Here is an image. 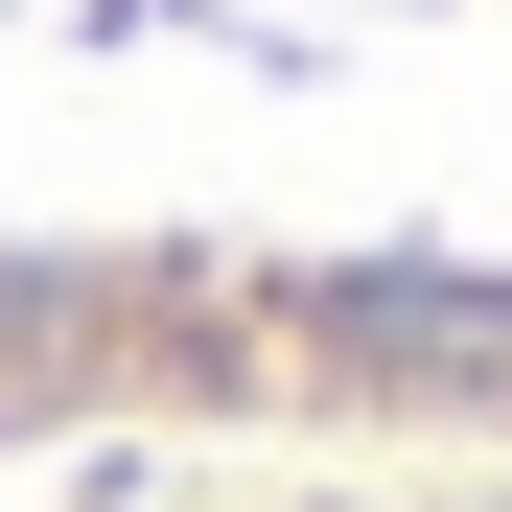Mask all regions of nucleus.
<instances>
[{
    "label": "nucleus",
    "mask_w": 512,
    "mask_h": 512,
    "mask_svg": "<svg viewBox=\"0 0 512 512\" xmlns=\"http://www.w3.org/2000/svg\"><path fill=\"white\" fill-rule=\"evenodd\" d=\"M233 512H512V489H233Z\"/></svg>",
    "instance_id": "obj_1"
}]
</instances>
